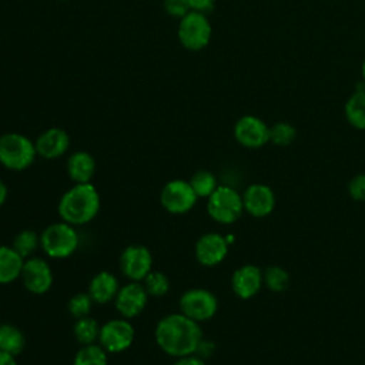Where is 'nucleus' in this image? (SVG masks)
Returning a JSON list of instances; mask_svg holds the SVG:
<instances>
[{
    "instance_id": "26",
    "label": "nucleus",
    "mask_w": 365,
    "mask_h": 365,
    "mask_svg": "<svg viewBox=\"0 0 365 365\" xmlns=\"http://www.w3.org/2000/svg\"><path fill=\"white\" fill-rule=\"evenodd\" d=\"M264 285L272 292H282L289 285V274L281 265H269L262 271Z\"/></svg>"
},
{
    "instance_id": "16",
    "label": "nucleus",
    "mask_w": 365,
    "mask_h": 365,
    "mask_svg": "<svg viewBox=\"0 0 365 365\" xmlns=\"http://www.w3.org/2000/svg\"><path fill=\"white\" fill-rule=\"evenodd\" d=\"M262 285V269L254 264L238 267L231 277V288L234 294L241 299H250L255 297Z\"/></svg>"
},
{
    "instance_id": "13",
    "label": "nucleus",
    "mask_w": 365,
    "mask_h": 365,
    "mask_svg": "<svg viewBox=\"0 0 365 365\" xmlns=\"http://www.w3.org/2000/svg\"><path fill=\"white\" fill-rule=\"evenodd\" d=\"M148 294L143 285V282L128 281L127 284L121 285L115 298L114 307L120 317L133 319L143 314L148 302Z\"/></svg>"
},
{
    "instance_id": "15",
    "label": "nucleus",
    "mask_w": 365,
    "mask_h": 365,
    "mask_svg": "<svg viewBox=\"0 0 365 365\" xmlns=\"http://www.w3.org/2000/svg\"><path fill=\"white\" fill-rule=\"evenodd\" d=\"M244 211L255 218H264L269 215L275 208V194L267 184L254 182L242 192Z\"/></svg>"
},
{
    "instance_id": "34",
    "label": "nucleus",
    "mask_w": 365,
    "mask_h": 365,
    "mask_svg": "<svg viewBox=\"0 0 365 365\" xmlns=\"http://www.w3.org/2000/svg\"><path fill=\"white\" fill-rule=\"evenodd\" d=\"M173 365H207V364H205V359H202L197 354H191V355L175 358Z\"/></svg>"
},
{
    "instance_id": "29",
    "label": "nucleus",
    "mask_w": 365,
    "mask_h": 365,
    "mask_svg": "<svg viewBox=\"0 0 365 365\" xmlns=\"http://www.w3.org/2000/svg\"><path fill=\"white\" fill-rule=\"evenodd\" d=\"M141 282L150 297H163L170 291V279L161 271L153 269Z\"/></svg>"
},
{
    "instance_id": "4",
    "label": "nucleus",
    "mask_w": 365,
    "mask_h": 365,
    "mask_svg": "<svg viewBox=\"0 0 365 365\" xmlns=\"http://www.w3.org/2000/svg\"><path fill=\"white\" fill-rule=\"evenodd\" d=\"M37 157L34 141L20 133L0 135V164L10 171L29 168Z\"/></svg>"
},
{
    "instance_id": "21",
    "label": "nucleus",
    "mask_w": 365,
    "mask_h": 365,
    "mask_svg": "<svg viewBox=\"0 0 365 365\" xmlns=\"http://www.w3.org/2000/svg\"><path fill=\"white\" fill-rule=\"evenodd\" d=\"M344 113L351 127L356 130H365V84L362 80L354 93L348 97Z\"/></svg>"
},
{
    "instance_id": "2",
    "label": "nucleus",
    "mask_w": 365,
    "mask_h": 365,
    "mask_svg": "<svg viewBox=\"0 0 365 365\" xmlns=\"http://www.w3.org/2000/svg\"><path fill=\"white\" fill-rule=\"evenodd\" d=\"M100 205V194L94 184H74L60 197L57 212L61 221L74 227H81L91 222L97 217Z\"/></svg>"
},
{
    "instance_id": "12",
    "label": "nucleus",
    "mask_w": 365,
    "mask_h": 365,
    "mask_svg": "<svg viewBox=\"0 0 365 365\" xmlns=\"http://www.w3.org/2000/svg\"><path fill=\"white\" fill-rule=\"evenodd\" d=\"M234 138L245 148H261L269 143V125L257 115L245 114L234 125Z\"/></svg>"
},
{
    "instance_id": "17",
    "label": "nucleus",
    "mask_w": 365,
    "mask_h": 365,
    "mask_svg": "<svg viewBox=\"0 0 365 365\" xmlns=\"http://www.w3.org/2000/svg\"><path fill=\"white\" fill-rule=\"evenodd\" d=\"M34 145L37 155L46 160H56L67 153L70 147V137L63 128L50 127L36 138Z\"/></svg>"
},
{
    "instance_id": "31",
    "label": "nucleus",
    "mask_w": 365,
    "mask_h": 365,
    "mask_svg": "<svg viewBox=\"0 0 365 365\" xmlns=\"http://www.w3.org/2000/svg\"><path fill=\"white\" fill-rule=\"evenodd\" d=\"M348 194L354 201H365V173L356 174L349 180Z\"/></svg>"
},
{
    "instance_id": "19",
    "label": "nucleus",
    "mask_w": 365,
    "mask_h": 365,
    "mask_svg": "<svg viewBox=\"0 0 365 365\" xmlns=\"http://www.w3.org/2000/svg\"><path fill=\"white\" fill-rule=\"evenodd\" d=\"M96 160L87 151H74L66 163V170L74 184L91 182L96 174Z\"/></svg>"
},
{
    "instance_id": "39",
    "label": "nucleus",
    "mask_w": 365,
    "mask_h": 365,
    "mask_svg": "<svg viewBox=\"0 0 365 365\" xmlns=\"http://www.w3.org/2000/svg\"><path fill=\"white\" fill-rule=\"evenodd\" d=\"M63 1H64V0H63Z\"/></svg>"
},
{
    "instance_id": "6",
    "label": "nucleus",
    "mask_w": 365,
    "mask_h": 365,
    "mask_svg": "<svg viewBox=\"0 0 365 365\" xmlns=\"http://www.w3.org/2000/svg\"><path fill=\"white\" fill-rule=\"evenodd\" d=\"M212 29L207 14L200 11H190L180 19L177 36L181 46L191 51L202 50L211 40Z\"/></svg>"
},
{
    "instance_id": "20",
    "label": "nucleus",
    "mask_w": 365,
    "mask_h": 365,
    "mask_svg": "<svg viewBox=\"0 0 365 365\" xmlns=\"http://www.w3.org/2000/svg\"><path fill=\"white\" fill-rule=\"evenodd\" d=\"M24 258L11 247L0 245V285L14 282L21 275Z\"/></svg>"
},
{
    "instance_id": "32",
    "label": "nucleus",
    "mask_w": 365,
    "mask_h": 365,
    "mask_svg": "<svg viewBox=\"0 0 365 365\" xmlns=\"http://www.w3.org/2000/svg\"><path fill=\"white\" fill-rule=\"evenodd\" d=\"M164 10L171 17L182 19L187 13L191 11L187 0H164Z\"/></svg>"
},
{
    "instance_id": "5",
    "label": "nucleus",
    "mask_w": 365,
    "mask_h": 365,
    "mask_svg": "<svg viewBox=\"0 0 365 365\" xmlns=\"http://www.w3.org/2000/svg\"><path fill=\"white\" fill-rule=\"evenodd\" d=\"M207 212L218 224H234L244 212L242 194L231 185H218L207 198Z\"/></svg>"
},
{
    "instance_id": "27",
    "label": "nucleus",
    "mask_w": 365,
    "mask_h": 365,
    "mask_svg": "<svg viewBox=\"0 0 365 365\" xmlns=\"http://www.w3.org/2000/svg\"><path fill=\"white\" fill-rule=\"evenodd\" d=\"M11 247L26 259L40 248V234L33 230H23L13 238Z\"/></svg>"
},
{
    "instance_id": "35",
    "label": "nucleus",
    "mask_w": 365,
    "mask_h": 365,
    "mask_svg": "<svg viewBox=\"0 0 365 365\" xmlns=\"http://www.w3.org/2000/svg\"><path fill=\"white\" fill-rule=\"evenodd\" d=\"M212 351H214V344L210 342V341H204V339H202V341L200 342V345H198L195 354H197L198 356H201L202 359H205L207 356H210V355L212 354Z\"/></svg>"
},
{
    "instance_id": "28",
    "label": "nucleus",
    "mask_w": 365,
    "mask_h": 365,
    "mask_svg": "<svg viewBox=\"0 0 365 365\" xmlns=\"http://www.w3.org/2000/svg\"><path fill=\"white\" fill-rule=\"evenodd\" d=\"M297 138V128L287 121H278L269 125V143L277 147H288Z\"/></svg>"
},
{
    "instance_id": "9",
    "label": "nucleus",
    "mask_w": 365,
    "mask_h": 365,
    "mask_svg": "<svg viewBox=\"0 0 365 365\" xmlns=\"http://www.w3.org/2000/svg\"><path fill=\"white\" fill-rule=\"evenodd\" d=\"M197 200L198 197L190 181L180 178L168 181L160 192V202L163 208L174 215H182L191 211L197 204Z\"/></svg>"
},
{
    "instance_id": "10",
    "label": "nucleus",
    "mask_w": 365,
    "mask_h": 365,
    "mask_svg": "<svg viewBox=\"0 0 365 365\" xmlns=\"http://www.w3.org/2000/svg\"><path fill=\"white\" fill-rule=\"evenodd\" d=\"M121 274L130 279L141 282L153 271V254L141 244L127 245L120 255Z\"/></svg>"
},
{
    "instance_id": "14",
    "label": "nucleus",
    "mask_w": 365,
    "mask_h": 365,
    "mask_svg": "<svg viewBox=\"0 0 365 365\" xmlns=\"http://www.w3.org/2000/svg\"><path fill=\"white\" fill-rule=\"evenodd\" d=\"M228 247L227 238L220 232H205L194 245V257L204 267H215L225 259Z\"/></svg>"
},
{
    "instance_id": "38",
    "label": "nucleus",
    "mask_w": 365,
    "mask_h": 365,
    "mask_svg": "<svg viewBox=\"0 0 365 365\" xmlns=\"http://www.w3.org/2000/svg\"><path fill=\"white\" fill-rule=\"evenodd\" d=\"M361 80H362L364 84H365V58H364L362 66H361Z\"/></svg>"
},
{
    "instance_id": "25",
    "label": "nucleus",
    "mask_w": 365,
    "mask_h": 365,
    "mask_svg": "<svg viewBox=\"0 0 365 365\" xmlns=\"http://www.w3.org/2000/svg\"><path fill=\"white\" fill-rule=\"evenodd\" d=\"M190 184L198 198H208L218 187L217 177L208 170H198L190 178Z\"/></svg>"
},
{
    "instance_id": "18",
    "label": "nucleus",
    "mask_w": 365,
    "mask_h": 365,
    "mask_svg": "<svg viewBox=\"0 0 365 365\" xmlns=\"http://www.w3.org/2000/svg\"><path fill=\"white\" fill-rule=\"evenodd\" d=\"M118 278L108 271L97 272L88 284V295L94 301V304L104 305L110 301H114L118 289H120Z\"/></svg>"
},
{
    "instance_id": "11",
    "label": "nucleus",
    "mask_w": 365,
    "mask_h": 365,
    "mask_svg": "<svg viewBox=\"0 0 365 365\" xmlns=\"http://www.w3.org/2000/svg\"><path fill=\"white\" fill-rule=\"evenodd\" d=\"M20 278L24 288L34 295H43L48 292L54 281L53 271L47 259L36 255L24 259Z\"/></svg>"
},
{
    "instance_id": "33",
    "label": "nucleus",
    "mask_w": 365,
    "mask_h": 365,
    "mask_svg": "<svg viewBox=\"0 0 365 365\" xmlns=\"http://www.w3.org/2000/svg\"><path fill=\"white\" fill-rule=\"evenodd\" d=\"M187 1L192 11H200L204 14L211 11L215 4V0H187Z\"/></svg>"
},
{
    "instance_id": "3",
    "label": "nucleus",
    "mask_w": 365,
    "mask_h": 365,
    "mask_svg": "<svg viewBox=\"0 0 365 365\" xmlns=\"http://www.w3.org/2000/svg\"><path fill=\"white\" fill-rule=\"evenodd\" d=\"M80 245V237L74 225L58 221L47 225L40 232V248L51 259L71 257Z\"/></svg>"
},
{
    "instance_id": "22",
    "label": "nucleus",
    "mask_w": 365,
    "mask_h": 365,
    "mask_svg": "<svg viewBox=\"0 0 365 365\" xmlns=\"http://www.w3.org/2000/svg\"><path fill=\"white\" fill-rule=\"evenodd\" d=\"M26 345L24 334L13 324L0 322V351L17 356Z\"/></svg>"
},
{
    "instance_id": "37",
    "label": "nucleus",
    "mask_w": 365,
    "mask_h": 365,
    "mask_svg": "<svg viewBox=\"0 0 365 365\" xmlns=\"http://www.w3.org/2000/svg\"><path fill=\"white\" fill-rule=\"evenodd\" d=\"M7 195H9V190H7V185L3 180H0V208L4 205L6 200H7Z\"/></svg>"
},
{
    "instance_id": "1",
    "label": "nucleus",
    "mask_w": 365,
    "mask_h": 365,
    "mask_svg": "<svg viewBox=\"0 0 365 365\" xmlns=\"http://www.w3.org/2000/svg\"><path fill=\"white\" fill-rule=\"evenodd\" d=\"M154 339L163 352L180 358L195 354L202 341V329L198 322L184 314L171 312L157 322Z\"/></svg>"
},
{
    "instance_id": "24",
    "label": "nucleus",
    "mask_w": 365,
    "mask_h": 365,
    "mask_svg": "<svg viewBox=\"0 0 365 365\" xmlns=\"http://www.w3.org/2000/svg\"><path fill=\"white\" fill-rule=\"evenodd\" d=\"M73 334H74L76 341L80 345L96 344L98 341V335H100V324L90 315L78 318L74 322Z\"/></svg>"
},
{
    "instance_id": "8",
    "label": "nucleus",
    "mask_w": 365,
    "mask_h": 365,
    "mask_svg": "<svg viewBox=\"0 0 365 365\" xmlns=\"http://www.w3.org/2000/svg\"><path fill=\"white\" fill-rule=\"evenodd\" d=\"M135 338V329L127 318H113L100 325L98 344L108 354H120L131 348Z\"/></svg>"
},
{
    "instance_id": "30",
    "label": "nucleus",
    "mask_w": 365,
    "mask_h": 365,
    "mask_svg": "<svg viewBox=\"0 0 365 365\" xmlns=\"http://www.w3.org/2000/svg\"><path fill=\"white\" fill-rule=\"evenodd\" d=\"M94 301L91 299V297L88 295V292H77L74 294L68 302H67V309L70 312L71 317H74L76 319L83 318L90 315L91 308H93Z\"/></svg>"
},
{
    "instance_id": "23",
    "label": "nucleus",
    "mask_w": 365,
    "mask_h": 365,
    "mask_svg": "<svg viewBox=\"0 0 365 365\" xmlns=\"http://www.w3.org/2000/svg\"><path fill=\"white\" fill-rule=\"evenodd\" d=\"M73 365H108V352L98 342L81 345L74 354Z\"/></svg>"
},
{
    "instance_id": "7",
    "label": "nucleus",
    "mask_w": 365,
    "mask_h": 365,
    "mask_svg": "<svg viewBox=\"0 0 365 365\" xmlns=\"http://www.w3.org/2000/svg\"><path fill=\"white\" fill-rule=\"evenodd\" d=\"M178 308L181 314L200 324L217 314L218 299L210 289L190 288L181 294Z\"/></svg>"
},
{
    "instance_id": "36",
    "label": "nucleus",
    "mask_w": 365,
    "mask_h": 365,
    "mask_svg": "<svg viewBox=\"0 0 365 365\" xmlns=\"http://www.w3.org/2000/svg\"><path fill=\"white\" fill-rule=\"evenodd\" d=\"M0 365H17L16 356L7 352L0 351Z\"/></svg>"
}]
</instances>
